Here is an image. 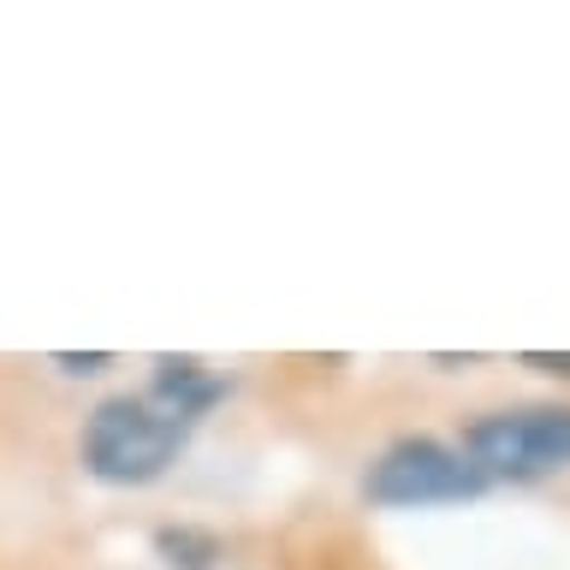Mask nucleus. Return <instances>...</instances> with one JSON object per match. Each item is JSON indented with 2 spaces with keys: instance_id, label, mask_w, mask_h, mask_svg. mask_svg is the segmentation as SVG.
Wrapping results in <instances>:
<instances>
[{
  "instance_id": "obj_1",
  "label": "nucleus",
  "mask_w": 570,
  "mask_h": 570,
  "mask_svg": "<svg viewBox=\"0 0 570 570\" xmlns=\"http://www.w3.org/2000/svg\"><path fill=\"white\" fill-rule=\"evenodd\" d=\"M185 428L190 416H178L160 399H107L83 428V463L114 488H137L173 463V452L185 445Z\"/></svg>"
},
{
  "instance_id": "obj_2",
  "label": "nucleus",
  "mask_w": 570,
  "mask_h": 570,
  "mask_svg": "<svg viewBox=\"0 0 570 570\" xmlns=\"http://www.w3.org/2000/svg\"><path fill=\"white\" fill-rule=\"evenodd\" d=\"M463 452L481 475H541L570 463V410H505L470 428Z\"/></svg>"
},
{
  "instance_id": "obj_3",
  "label": "nucleus",
  "mask_w": 570,
  "mask_h": 570,
  "mask_svg": "<svg viewBox=\"0 0 570 570\" xmlns=\"http://www.w3.org/2000/svg\"><path fill=\"white\" fill-rule=\"evenodd\" d=\"M481 488H488V475L470 458L445 452L440 440H399L368 470L374 505H445V499H475Z\"/></svg>"
},
{
  "instance_id": "obj_4",
  "label": "nucleus",
  "mask_w": 570,
  "mask_h": 570,
  "mask_svg": "<svg viewBox=\"0 0 570 570\" xmlns=\"http://www.w3.org/2000/svg\"><path fill=\"white\" fill-rule=\"evenodd\" d=\"M155 547H160V559L178 564V570H208L220 559V541H214L208 529H160Z\"/></svg>"
},
{
  "instance_id": "obj_5",
  "label": "nucleus",
  "mask_w": 570,
  "mask_h": 570,
  "mask_svg": "<svg viewBox=\"0 0 570 570\" xmlns=\"http://www.w3.org/2000/svg\"><path fill=\"white\" fill-rule=\"evenodd\" d=\"M114 356L107 351H89V356H71V351H53V368H66V374H101Z\"/></svg>"
},
{
  "instance_id": "obj_6",
  "label": "nucleus",
  "mask_w": 570,
  "mask_h": 570,
  "mask_svg": "<svg viewBox=\"0 0 570 570\" xmlns=\"http://www.w3.org/2000/svg\"><path fill=\"white\" fill-rule=\"evenodd\" d=\"M523 363L547 374H570V351H523Z\"/></svg>"
}]
</instances>
